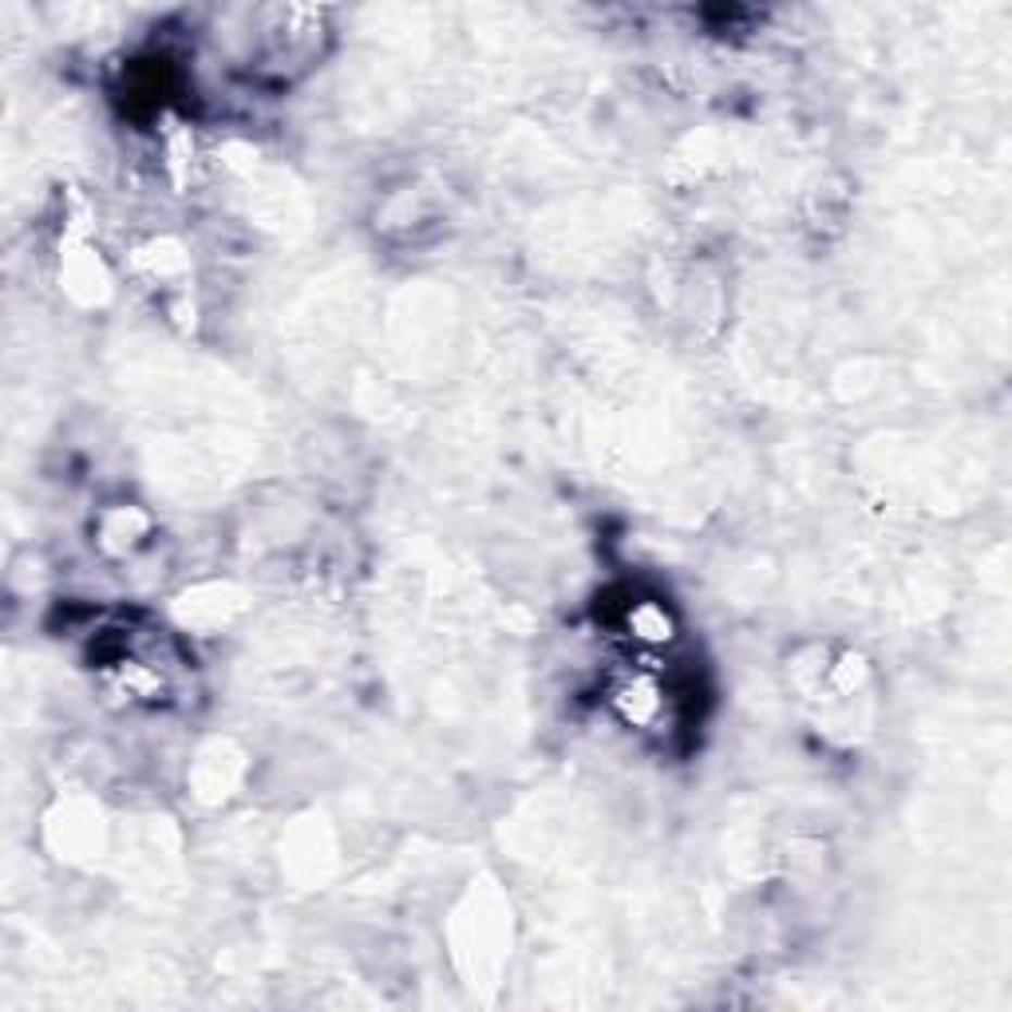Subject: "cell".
I'll return each mask as SVG.
<instances>
[{
    "label": "cell",
    "instance_id": "obj_1",
    "mask_svg": "<svg viewBox=\"0 0 1012 1012\" xmlns=\"http://www.w3.org/2000/svg\"><path fill=\"white\" fill-rule=\"evenodd\" d=\"M617 708L625 716L629 724H649L653 716L660 712V688L649 676H633V681L617 693Z\"/></svg>",
    "mask_w": 1012,
    "mask_h": 1012
},
{
    "label": "cell",
    "instance_id": "obj_2",
    "mask_svg": "<svg viewBox=\"0 0 1012 1012\" xmlns=\"http://www.w3.org/2000/svg\"><path fill=\"white\" fill-rule=\"evenodd\" d=\"M629 625L641 641H672V617L657 606V602H641L633 613H629Z\"/></svg>",
    "mask_w": 1012,
    "mask_h": 1012
}]
</instances>
